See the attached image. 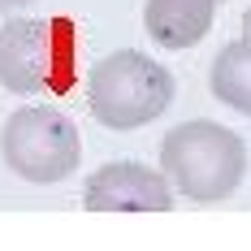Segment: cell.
<instances>
[{
	"label": "cell",
	"mask_w": 251,
	"mask_h": 251,
	"mask_svg": "<svg viewBox=\"0 0 251 251\" xmlns=\"http://www.w3.org/2000/svg\"><path fill=\"white\" fill-rule=\"evenodd\" d=\"M160 169L186 200L221 203L229 200L247 174V143L217 122H182L160 143Z\"/></svg>",
	"instance_id": "1"
},
{
	"label": "cell",
	"mask_w": 251,
	"mask_h": 251,
	"mask_svg": "<svg viewBox=\"0 0 251 251\" xmlns=\"http://www.w3.org/2000/svg\"><path fill=\"white\" fill-rule=\"evenodd\" d=\"M174 91H177L174 74L134 48H122L104 61H96L91 74H87L91 117L108 130H122V134L156 122L174 104Z\"/></svg>",
	"instance_id": "2"
},
{
	"label": "cell",
	"mask_w": 251,
	"mask_h": 251,
	"mask_svg": "<svg viewBox=\"0 0 251 251\" xmlns=\"http://www.w3.org/2000/svg\"><path fill=\"white\" fill-rule=\"evenodd\" d=\"M74 39L65 18H13L0 26V87L13 96H61L74 82Z\"/></svg>",
	"instance_id": "3"
},
{
	"label": "cell",
	"mask_w": 251,
	"mask_h": 251,
	"mask_svg": "<svg viewBox=\"0 0 251 251\" xmlns=\"http://www.w3.org/2000/svg\"><path fill=\"white\" fill-rule=\"evenodd\" d=\"M0 156L18 177L35 182V186H52V182H65L78 169L82 139H78V126L61 108L30 104V108H18L4 122Z\"/></svg>",
	"instance_id": "4"
},
{
	"label": "cell",
	"mask_w": 251,
	"mask_h": 251,
	"mask_svg": "<svg viewBox=\"0 0 251 251\" xmlns=\"http://www.w3.org/2000/svg\"><path fill=\"white\" fill-rule=\"evenodd\" d=\"M82 208L91 212H169L174 191L165 174H156L139 160H113L87 177Z\"/></svg>",
	"instance_id": "5"
},
{
	"label": "cell",
	"mask_w": 251,
	"mask_h": 251,
	"mask_svg": "<svg viewBox=\"0 0 251 251\" xmlns=\"http://www.w3.org/2000/svg\"><path fill=\"white\" fill-rule=\"evenodd\" d=\"M217 4L221 0H148L143 26L165 52H182V48H195L212 30Z\"/></svg>",
	"instance_id": "6"
},
{
	"label": "cell",
	"mask_w": 251,
	"mask_h": 251,
	"mask_svg": "<svg viewBox=\"0 0 251 251\" xmlns=\"http://www.w3.org/2000/svg\"><path fill=\"white\" fill-rule=\"evenodd\" d=\"M208 87L226 108L251 117V35H243V39H234L217 52V61L208 70Z\"/></svg>",
	"instance_id": "7"
},
{
	"label": "cell",
	"mask_w": 251,
	"mask_h": 251,
	"mask_svg": "<svg viewBox=\"0 0 251 251\" xmlns=\"http://www.w3.org/2000/svg\"><path fill=\"white\" fill-rule=\"evenodd\" d=\"M22 4H30V0H0V13H9V9H22Z\"/></svg>",
	"instance_id": "8"
},
{
	"label": "cell",
	"mask_w": 251,
	"mask_h": 251,
	"mask_svg": "<svg viewBox=\"0 0 251 251\" xmlns=\"http://www.w3.org/2000/svg\"><path fill=\"white\" fill-rule=\"evenodd\" d=\"M243 35H251V9L243 13Z\"/></svg>",
	"instance_id": "9"
},
{
	"label": "cell",
	"mask_w": 251,
	"mask_h": 251,
	"mask_svg": "<svg viewBox=\"0 0 251 251\" xmlns=\"http://www.w3.org/2000/svg\"><path fill=\"white\" fill-rule=\"evenodd\" d=\"M221 4H226V0H221Z\"/></svg>",
	"instance_id": "10"
}]
</instances>
